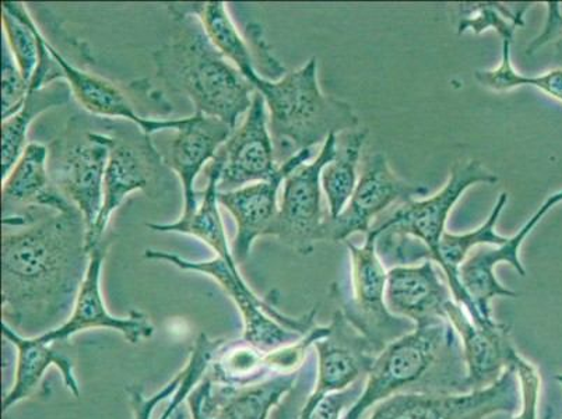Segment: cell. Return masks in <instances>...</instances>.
I'll use <instances>...</instances> for the list:
<instances>
[{
    "mask_svg": "<svg viewBox=\"0 0 562 419\" xmlns=\"http://www.w3.org/2000/svg\"><path fill=\"white\" fill-rule=\"evenodd\" d=\"M366 381L367 377H362V380L357 381L355 385L347 387L346 390L334 393V395L325 397L324 400L319 403V406L316 407L311 419H344L341 418V414L345 412L346 408L350 410V408L359 401L362 392H364Z\"/></svg>",
    "mask_w": 562,
    "mask_h": 419,
    "instance_id": "74e56055",
    "label": "cell"
},
{
    "mask_svg": "<svg viewBox=\"0 0 562 419\" xmlns=\"http://www.w3.org/2000/svg\"><path fill=\"white\" fill-rule=\"evenodd\" d=\"M378 233L367 235L362 247L346 241L351 257V290L347 295L339 284L330 285V298L346 319L381 354L391 342L416 330L413 321L391 314L385 303L387 272L376 249Z\"/></svg>",
    "mask_w": 562,
    "mask_h": 419,
    "instance_id": "ba28073f",
    "label": "cell"
},
{
    "mask_svg": "<svg viewBox=\"0 0 562 419\" xmlns=\"http://www.w3.org/2000/svg\"><path fill=\"white\" fill-rule=\"evenodd\" d=\"M218 347L220 342L217 340H211L206 335L199 336L191 351V355H189L187 365L182 370L183 380L181 386L178 388L176 395L172 396L170 404H168L160 419H171L176 416L181 403L187 400L188 396L193 392V388L206 376Z\"/></svg>",
    "mask_w": 562,
    "mask_h": 419,
    "instance_id": "836d02e7",
    "label": "cell"
},
{
    "mask_svg": "<svg viewBox=\"0 0 562 419\" xmlns=\"http://www.w3.org/2000/svg\"><path fill=\"white\" fill-rule=\"evenodd\" d=\"M109 147L102 145L83 116H71L65 131L48 146V172L56 191L83 214L87 237L104 203Z\"/></svg>",
    "mask_w": 562,
    "mask_h": 419,
    "instance_id": "9c48e42d",
    "label": "cell"
},
{
    "mask_svg": "<svg viewBox=\"0 0 562 419\" xmlns=\"http://www.w3.org/2000/svg\"><path fill=\"white\" fill-rule=\"evenodd\" d=\"M45 44H47V48L50 55L54 56L60 71H63V79L68 81L74 99L90 115L102 117V120L131 122V124L139 126L149 136L165 131L177 132L186 125L187 117H182V120H153V117H146L137 111L135 102H133V95L139 93L143 80L133 81L127 86V89H122L112 81L91 75L89 71L69 63L47 37H45Z\"/></svg>",
    "mask_w": 562,
    "mask_h": 419,
    "instance_id": "2e32d148",
    "label": "cell"
},
{
    "mask_svg": "<svg viewBox=\"0 0 562 419\" xmlns=\"http://www.w3.org/2000/svg\"><path fill=\"white\" fill-rule=\"evenodd\" d=\"M111 244V237L104 238L90 250L89 269L69 319L58 329L38 336L41 341L66 342L87 330L106 329L117 331L127 342L136 346L155 335V327L143 312L132 310L126 318H117L106 308L101 293V273Z\"/></svg>",
    "mask_w": 562,
    "mask_h": 419,
    "instance_id": "5bb4252c",
    "label": "cell"
},
{
    "mask_svg": "<svg viewBox=\"0 0 562 419\" xmlns=\"http://www.w3.org/2000/svg\"><path fill=\"white\" fill-rule=\"evenodd\" d=\"M301 371L241 387L214 385L204 376L203 410L207 419H268L297 385Z\"/></svg>",
    "mask_w": 562,
    "mask_h": 419,
    "instance_id": "603a6c76",
    "label": "cell"
},
{
    "mask_svg": "<svg viewBox=\"0 0 562 419\" xmlns=\"http://www.w3.org/2000/svg\"><path fill=\"white\" fill-rule=\"evenodd\" d=\"M497 181L498 177L477 160L453 162L451 175L441 191L423 201L412 199L402 203L372 227L378 233V241H386L378 245L382 262L411 265L423 259L436 263L454 204L470 186L494 185Z\"/></svg>",
    "mask_w": 562,
    "mask_h": 419,
    "instance_id": "5b68a950",
    "label": "cell"
},
{
    "mask_svg": "<svg viewBox=\"0 0 562 419\" xmlns=\"http://www.w3.org/2000/svg\"><path fill=\"white\" fill-rule=\"evenodd\" d=\"M2 333L10 344L16 347V377L12 388L3 398V411L18 406L33 395L49 367H58L66 388L75 397L80 396V386L75 375V364L60 349V342H44L38 337H24L2 324Z\"/></svg>",
    "mask_w": 562,
    "mask_h": 419,
    "instance_id": "cb8c5ba5",
    "label": "cell"
},
{
    "mask_svg": "<svg viewBox=\"0 0 562 419\" xmlns=\"http://www.w3.org/2000/svg\"><path fill=\"white\" fill-rule=\"evenodd\" d=\"M337 135L322 145L318 157L290 173L281 189L278 217L272 237L295 252L308 257L315 244L322 242V227L329 213L322 207V171L334 160Z\"/></svg>",
    "mask_w": 562,
    "mask_h": 419,
    "instance_id": "30bf717a",
    "label": "cell"
},
{
    "mask_svg": "<svg viewBox=\"0 0 562 419\" xmlns=\"http://www.w3.org/2000/svg\"><path fill=\"white\" fill-rule=\"evenodd\" d=\"M223 162L214 157L209 166L204 168L207 185L204 189L201 203L196 212L188 217H181L171 224H147V228L155 233L189 235L206 244L216 252V257L223 259L228 265L238 269L235 262L233 250L229 248L227 233L224 229L222 213L218 203V182L222 178Z\"/></svg>",
    "mask_w": 562,
    "mask_h": 419,
    "instance_id": "484cf974",
    "label": "cell"
},
{
    "mask_svg": "<svg viewBox=\"0 0 562 419\" xmlns=\"http://www.w3.org/2000/svg\"><path fill=\"white\" fill-rule=\"evenodd\" d=\"M316 380V358H306L303 371L297 385L285 396L284 400L279 404L274 419H300L301 412L305 406L311 393L314 390L313 383Z\"/></svg>",
    "mask_w": 562,
    "mask_h": 419,
    "instance_id": "8d00e7d4",
    "label": "cell"
},
{
    "mask_svg": "<svg viewBox=\"0 0 562 419\" xmlns=\"http://www.w3.org/2000/svg\"><path fill=\"white\" fill-rule=\"evenodd\" d=\"M368 131L356 129L340 133L336 139V155L322 171V191L328 202L329 217H339L356 191L359 177L357 168Z\"/></svg>",
    "mask_w": 562,
    "mask_h": 419,
    "instance_id": "f546056e",
    "label": "cell"
},
{
    "mask_svg": "<svg viewBox=\"0 0 562 419\" xmlns=\"http://www.w3.org/2000/svg\"><path fill=\"white\" fill-rule=\"evenodd\" d=\"M186 12L193 14L203 25L214 47L222 53L250 81L257 71V54L252 41L244 38L228 13L226 3H178Z\"/></svg>",
    "mask_w": 562,
    "mask_h": 419,
    "instance_id": "83f0119b",
    "label": "cell"
},
{
    "mask_svg": "<svg viewBox=\"0 0 562 419\" xmlns=\"http://www.w3.org/2000/svg\"><path fill=\"white\" fill-rule=\"evenodd\" d=\"M145 258L161 260V262L170 263L183 272H195L216 281L241 314L243 340L260 350L273 351L294 344L318 326L315 321L318 306H314L308 314L300 316V318H291L280 312L273 301L270 303L269 299L260 298L255 294L252 288L245 283L239 268L234 269L217 257L193 262V260L178 257L176 253L146 249Z\"/></svg>",
    "mask_w": 562,
    "mask_h": 419,
    "instance_id": "52a82bcc",
    "label": "cell"
},
{
    "mask_svg": "<svg viewBox=\"0 0 562 419\" xmlns=\"http://www.w3.org/2000/svg\"><path fill=\"white\" fill-rule=\"evenodd\" d=\"M216 157L223 162L218 192L237 191L250 183L269 181L278 173L280 166L269 131L268 109L258 91L243 124L235 127Z\"/></svg>",
    "mask_w": 562,
    "mask_h": 419,
    "instance_id": "9a60e30c",
    "label": "cell"
},
{
    "mask_svg": "<svg viewBox=\"0 0 562 419\" xmlns=\"http://www.w3.org/2000/svg\"><path fill=\"white\" fill-rule=\"evenodd\" d=\"M3 41L22 70L25 80L32 84L41 56L38 25L24 3H2Z\"/></svg>",
    "mask_w": 562,
    "mask_h": 419,
    "instance_id": "4dcf8cb0",
    "label": "cell"
},
{
    "mask_svg": "<svg viewBox=\"0 0 562 419\" xmlns=\"http://www.w3.org/2000/svg\"><path fill=\"white\" fill-rule=\"evenodd\" d=\"M71 97L70 86L64 79L30 90L22 109L2 122V179L13 170L29 146L27 135L33 122L45 112L68 105Z\"/></svg>",
    "mask_w": 562,
    "mask_h": 419,
    "instance_id": "4316f807",
    "label": "cell"
},
{
    "mask_svg": "<svg viewBox=\"0 0 562 419\" xmlns=\"http://www.w3.org/2000/svg\"><path fill=\"white\" fill-rule=\"evenodd\" d=\"M509 41H503V53L498 68L492 70H477L474 78L484 89L505 93L518 89V87H535L544 94L562 102V69L547 71L539 76H525L516 71L510 60Z\"/></svg>",
    "mask_w": 562,
    "mask_h": 419,
    "instance_id": "d6a6232c",
    "label": "cell"
},
{
    "mask_svg": "<svg viewBox=\"0 0 562 419\" xmlns=\"http://www.w3.org/2000/svg\"><path fill=\"white\" fill-rule=\"evenodd\" d=\"M233 127L217 117L195 112L187 117L186 125L177 131L176 137L162 155L168 170L180 179L183 192L181 217L191 216L201 203L202 192L195 189L199 173L216 157L220 147L232 136Z\"/></svg>",
    "mask_w": 562,
    "mask_h": 419,
    "instance_id": "ffe728a7",
    "label": "cell"
},
{
    "mask_svg": "<svg viewBox=\"0 0 562 419\" xmlns=\"http://www.w3.org/2000/svg\"><path fill=\"white\" fill-rule=\"evenodd\" d=\"M442 274L432 260H424L420 265H395L387 272V309L416 327L448 321L447 305L453 295Z\"/></svg>",
    "mask_w": 562,
    "mask_h": 419,
    "instance_id": "d6986e66",
    "label": "cell"
},
{
    "mask_svg": "<svg viewBox=\"0 0 562 419\" xmlns=\"http://www.w3.org/2000/svg\"><path fill=\"white\" fill-rule=\"evenodd\" d=\"M167 9L172 30L170 41L153 54L157 78L172 93L187 97L199 114L217 117L235 129L257 90L214 47L201 20L178 3Z\"/></svg>",
    "mask_w": 562,
    "mask_h": 419,
    "instance_id": "7a4b0ae2",
    "label": "cell"
},
{
    "mask_svg": "<svg viewBox=\"0 0 562 419\" xmlns=\"http://www.w3.org/2000/svg\"><path fill=\"white\" fill-rule=\"evenodd\" d=\"M555 381L560 382V385L562 386V375H557Z\"/></svg>",
    "mask_w": 562,
    "mask_h": 419,
    "instance_id": "ab89813d",
    "label": "cell"
},
{
    "mask_svg": "<svg viewBox=\"0 0 562 419\" xmlns=\"http://www.w3.org/2000/svg\"><path fill=\"white\" fill-rule=\"evenodd\" d=\"M102 120V117H101ZM97 137L109 147V162L104 177V203L93 231L87 237V250L95 248L109 228L112 214L122 206L127 194L142 191L147 197H160L168 186L165 158L157 150L151 136L139 126L102 120Z\"/></svg>",
    "mask_w": 562,
    "mask_h": 419,
    "instance_id": "8992f818",
    "label": "cell"
},
{
    "mask_svg": "<svg viewBox=\"0 0 562 419\" xmlns=\"http://www.w3.org/2000/svg\"><path fill=\"white\" fill-rule=\"evenodd\" d=\"M3 218L22 217L35 208L65 213L74 204L56 191L48 172V146L29 143L16 166L2 179Z\"/></svg>",
    "mask_w": 562,
    "mask_h": 419,
    "instance_id": "7402d4cb",
    "label": "cell"
},
{
    "mask_svg": "<svg viewBox=\"0 0 562 419\" xmlns=\"http://www.w3.org/2000/svg\"><path fill=\"white\" fill-rule=\"evenodd\" d=\"M514 370L518 375L520 385L519 412L510 419H538L540 395V375L533 364L525 358H516Z\"/></svg>",
    "mask_w": 562,
    "mask_h": 419,
    "instance_id": "d590c367",
    "label": "cell"
},
{
    "mask_svg": "<svg viewBox=\"0 0 562 419\" xmlns=\"http://www.w3.org/2000/svg\"><path fill=\"white\" fill-rule=\"evenodd\" d=\"M472 393L461 337L448 321L416 327L391 342L368 373L364 392L344 419H361L396 395L461 396Z\"/></svg>",
    "mask_w": 562,
    "mask_h": 419,
    "instance_id": "3957f363",
    "label": "cell"
},
{
    "mask_svg": "<svg viewBox=\"0 0 562 419\" xmlns=\"http://www.w3.org/2000/svg\"><path fill=\"white\" fill-rule=\"evenodd\" d=\"M329 326L330 335L313 346L316 351V380L300 419H311L325 397L344 392L367 377L380 355L339 308H336Z\"/></svg>",
    "mask_w": 562,
    "mask_h": 419,
    "instance_id": "4fadbf2b",
    "label": "cell"
},
{
    "mask_svg": "<svg viewBox=\"0 0 562 419\" xmlns=\"http://www.w3.org/2000/svg\"><path fill=\"white\" fill-rule=\"evenodd\" d=\"M507 203L508 193H501L492 214H490L487 222H485L482 227L474 229L472 233L462 235L446 233L443 234L441 244H439V253L436 263L439 265V269H441L443 275H446L449 288L452 291L453 301L468 310L470 318H472L474 324L479 327L493 326L495 320L487 321L479 314L476 306H474L468 294L464 293L461 281H459V268H461L464 260H467L469 253L472 252L474 248L480 247V245H501L507 241L508 237H503V235L495 231L501 213H503Z\"/></svg>",
    "mask_w": 562,
    "mask_h": 419,
    "instance_id": "d4e9b609",
    "label": "cell"
},
{
    "mask_svg": "<svg viewBox=\"0 0 562 419\" xmlns=\"http://www.w3.org/2000/svg\"><path fill=\"white\" fill-rule=\"evenodd\" d=\"M280 375L273 351H263L245 340L224 342L206 373L214 385L241 387Z\"/></svg>",
    "mask_w": 562,
    "mask_h": 419,
    "instance_id": "f1b7e54d",
    "label": "cell"
},
{
    "mask_svg": "<svg viewBox=\"0 0 562 419\" xmlns=\"http://www.w3.org/2000/svg\"><path fill=\"white\" fill-rule=\"evenodd\" d=\"M529 9V3H463L458 34H464L468 30L482 34L485 30L493 29L501 39L514 43L516 29L525 27L524 16Z\"/></svg>",
    "mask_w": 562,
    "mask_h": 419,
    "instance_id": "1f68e13d",
    "label": "cell"
},
{
    "mask_svg": "<svg viewBox=\"0 0 562 419\" xmlns=\"http://www.w3.org/2000/svg\"><path fill=\"white\" fill-rule=\"evenodd\" d=\"M24 218L22 227H3L2 324L24 337H38L69 319L90 252L78 208H37Z\"/></svg>",
    "mask_w": 562,
    "mask_h": 419,
    "instance_id": "6da1fadb",
    "label": "cell"
},
{
    "mask_svg": "<svg viewBox=\"0 0 562 419\" xmlns=\"http://www.w3.org/2000/svg\"><path fill=\"white\" fill-rule=\"evenodd\" d=\"M561 202L562 191L550 194L518 234L508 237L507 241L501 245H480L469 253L467 260L459 268V281H461L464 293L472 299L483 319L494 320L490 304L497 296H504V298H518L519 296L515 291L505 288L495 279V268L501 263L509 264L520 278H525L526 269L519 259L520 247L546 214H549L550 210Z\"/></svg>",
    "mask_w": 562,
    "mask_h": 419,
    "instance_id": "ac0fdd59",
    "label": "cell"
},
{
    "mask_svg": "<svg viewBox=\"0 0 562 419\" xmlns=\"http://www.w3.org/2000/svg\"><path fill=\"white\" fill-rule=\"evenodd\" d=\"M430 189L411 185L391 170L385 155L368 157L356 191L339 217L326 218L321 241L346 242L351 235L371 233L372 222L395 203L412 201L414 196H427Z\"/></svg>",
    "mask_w": 562,
    "mask_h": 419,
    "instance_id": "7c38bea8",
    "label": "cell"
},
{
    "mask_svg": "<svg viewBox=\"0 0 562 419\" xmlns=\"http://www.w3.org/2000/svg\"><path fill=\"white\" fill-rule=\"evenodd\" d=\"M547 9H549V20H547L544 33L529 45L528 49H526V55H533L536 50H538L540 47H543L544 44L549 43V41L553 38L557 33L561 32L562 16L560 14L559 3L549 2L547 3Z\"/></svg>",
    "mask_w": 562,
    "mask_h": 419,
    "instance_id": "f35d334b",
    "label": "cell"
},
{
    "mask_svg": "<svg viewBox=\"0 0 562 419\" xmlns=\"http://www.w3.org/2000/svg\"><path fill=\"white\" fill-rule=\"evenodd\" d=\"M447 315L462 340L472 392L493 386L505 371L514 367L519 354L510 339L508 325L495 321L493 326L479 327L468 310L453 299L447 305Z\"/></svg>",
    "mask_w": 562,
    "mask_h": 419,
    "instance_id": "44dd1931",
    "label": "cell"
},
{
    "mask_svg": "<svg viewBox=\"0 0 562 419\" xmlns=\"http://www.w3.org/2000/svg\"><path fill=\"white\" fill-rule=\"evenodd\" d=\"M313 157V148L297 152L288 161L280 163L279 171L269 181L232 192H218L220 206L232 214L237 233L233 242L235 262L241 264L249 258L255 241L265 235H272L273 224L279 213V191L285 178L304 166Z\"/></svg>",
    "mask_w": 562,
    "mask_h": 419,
    "instance_id": "e0dca14e",
    "label": "cell"
},
{
    "mask_svg": "<svg viewBox=\"0 0 562 419\" xmlns=\"http://www.w3.org/2000/svg\"><path fill=\"white\" fill-rule=\"evenodd\" d=\"M30 93V83L2 41V120L16 114Z\"/></svg>",
    "mask_w": 562,
    "mask_h": 419,
    "instance_id": "e575fe53",
    "label": "cell"
},
{
    "mask_svg": "<svg viewBox=\"0 0 562 419\" xmlns=\"http://www.w3.org/2000/svg\"><path fill=\"white\" fill-rule=\"evenodd\" d=\"M520 407V385L514 367L483 390L461 396L396 395L382 401L370 419H487L513 416Z\"/></svg>",
    "mask_w": 562,
    "mask_h": 419,
    "instance_id": "8fae6325",
    "label": "cell"
},
{
    "mask_svg": "<svg viewBox=\"0 0 562 419\" xmlns=\"http://www.w3.org/2000/svg\"><path fill=\"white\" fill-rule=\"evenodd\" d=\"M249 83L263 97L269 111V131L279 166L306 148L324 145L330 135L359 129V116L349 102L321 90L316 58L280 80L257 75Z\"/></svg>",
    "mask_w": 562,
    "mask_h": 419,
    "instance_id": "277c9868",
    "label": "cell"
}]
</instances>
